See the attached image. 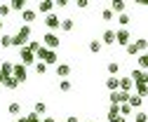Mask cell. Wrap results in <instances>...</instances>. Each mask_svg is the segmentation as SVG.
Listing matches in <instances>:
<instances>
[{
  "label": "cell",
  "instance_id": "obj_4",
  "mask_svg": "<svg viewBox=\"0 0 148 122\" xmlns=\"http://www.w3.org/2000/svg\"><path fill=\"white\" fill-rule=\"evenodd\" d=\"M59 14H54V12H49V14H45V26L49 28V33H54V31H59Z\"/></svg>",
  "mask_w": 148,
  "mask_h": 122
},
{
  "label": "cell",
  "instance_id": "obj_3",
  "mask_svg": "<svg viewBox=\"0 0 148 122\" xmlns=\"http://www.w3.org/2000/svg\"><path fill=\"white\" fill-rule=\"evenodd\" d=\"M115 42L122 45V47L132 42V33H129V28H118L115 31Z\"/></svg>",
  "mask_w": 148,
  "mask_h": 122
},
{
  "label": "cell",
  "instance_id": "obj_42",
  "mask_svg": "<svg viewBox=\"0 0 148 122\" xmlns=\"http://www.w3.org/2000/svg\"><path fill=\"white\" fill-rule=\"evenodd\" d=\"M3 80H5V78H3V75H0V85H3Z\"/></svg>",
  "mask_w": 148,
  "mask_h": 122
},
{
  "label": "cell",
  "instance_id": "obj_26",
  "mask_svg": "<svg viewBox=\"0 0 148 122\" xmlns=\"http://www.w3.org/2000/svg\"><path fill=\"white\" fill-rule=\"evenodd\" d=\"M3 85L7 87V89H16V87H19V82H16L14 78H5V80H3Z\"/></svg>",
  "mask_w": 148,
  "mask_h": 122
},
{
  "label": "cell",
  "instance_id": "obj_40",
  "mask_svg": "<svg viewBox=\"0 0 148 122\" xmlns=\"http://www.w3.org/2000/svg\"><path fill=\"white\" fill-rule=\"evenodd\" d=\"M40 122H54V117H49V115H47V117H45V120H40Z\"/></svg>",
  "mask_w": 148,
  "mask_h": 122
},
{
  "label": "cell",
  "instance_id": "obj_28",
  "mask_svg": "<svg viewBox=\"0 0 148 122\" xmlns=\"http://www.w3.org/2000/svg\"><path fill=\"white\" fill-rule=\"evenodd\" d=\"M125 49H127V54H129V57H134V54H139V49H136V45H134V42H129V45H125Z\"/></svg>",
  "mask_w": 148,
  "mask_h": 122
},
{
  "label": "cell",
  "instance_id": "obj_35",
  "mask_svg": "<svg viewBox=\"0 0 148 122\" xmlns=\"http://www.w3.org/2000/svg\"><path fill=\"white\" fill-rule=\"evenodd\" d=\"M10 14V5H0V16H7Z\"/></svg>",
  "mask_w": 148,
  "mask_h": 122
},
{
  "label": "cell",
  "instance_id": "obj_6",
  "mask_svg": "<svg viewBox=\"0 0 148 122\" xmlns=\"http://www.w3.org/2000/svg\"><path fill=\"white\" fill-rule=\"evenodd\" d=\"M19 59H21V66H31V63L35 61V54L28 52L26 47H21V49H19Z\"/></svg>",
  "mask_w": 148,
  "mask_h": 122
},
{
  "label": "cell",
  "instance_id": "obj_14",
  "mask_svg": "<svg viewBox=\"0 0 148 122\" xmlns=\"http://www.w3.org/2000/svg\"><path fill=\"white\" fill-rule=\"evenodd\" d=\"M12 61H3V66H0V75L3 78H12Z\"/></svg>",
  "mask_w": 148,
  "mask_h": 122
},
{
  "label": "cell",
  "instance_id": "obj_17",
  "mask_svg": "<svg viewBox=\"0 0 148 122\" xmlns=\"http://www.w3.org/2000/svg\"><path fill=\"white\" fill-rule=\"evenodd\" d=\"M106 71L110 73V78H113V75L118 78V73H120V63H118V61H108V66H106Z\"/></svg>",
  "mask_w": 148,
  "mask_h": 122
},
{
  "label": "cell",
  "instance_id": "obj_34",
  "mask_svg": "<svg viewBox=\"0 0 148 122\" xmlns=\"http://www.w3.org/2000/svg\"><path fill=\"white\" fill-rule=\"evenodd\" d=\"M134 45H136V49H139V52H143V49H146V38H139Z\"/></svg>",
  "mask_w": 148,
  "mask_h": 122
},
{
  "label": "cell",
  "instance_id": "obj_9",
  "mask_svg": "<svg viewBox=\"0 0 148 122\" xmlns=\"http://www.w3.org/2000/svg\"><path fill=\"white\" fill-rule=\"evenodd\" d=\"M54 10V0H42V3H38V10L35 12H40V14H49Z\"/></svg>",
  "mask_w": 148,
  "mask_h": 122
},
{
  "label": "cell",
  "instance_id": "obj_36",
  "mask_svg": "<svg viewBox=\"0 0 148 122\" xmlns=\"http://www.w3.org/2000/svg\"><path fill=\"white\" fill-rule=\"evenodd\" d=\"M136 122H146V113H143V110L136 113Z\"/></svg>",
  "mask_w": 148,
  "mask_h": 122
},
{
  "label": "cell",
  "instance_id": "obj_33",
  "mask_svg": "<svg viewBox=\"0 0 148 122\" xmlns=\"http://www.w3.org/2000/svg\"><path fill=\"white\" fill-rule=\"evenodd\" d=\"M59 89H61V92H68V89H71V80H61V82H59Z\"/></svg>",
  "mask_w": 148,
  "mask_h": 122
},
{
  "label": "cell",
  "instance_id": "obj_41",
  "mask_svg": "<svg viewBox=\"0 0 148 122\" xmlns=\"http://www.w3.org/2000/svg\"><path fill=\"white\" fill-rule=\"evenodd\" d=\"M0 31H3V19H0Z\"/></svg>",
  "mask_w": 148,
  "mask_h": 122
},
{
  "label": "cell",
  "instance_id": "obj_24",
  "mask_svg": "<svg viewBox=\"0 0 148 122\" xmlns=\"http://www.w3.org/2000/svg\"><path fill=\"white\" fill-rule=\"evenodd\" d=\"M87 47H89V52H94V54H99V52H101V42H99V40H89Z\"/></svg>",
  "mask_w": 148,
  "mask_h": 122
},
{
  "label": "cell",
  "instance_id": "obj_16",
  "mask_svg": "<svg viewBox=\"0 0 148 122\" xmlns=\"http://www.w3.org/2000/svg\"><path fill=\"white\" fill-rule=\"evenodd\" d=\"M24 10H26V0H12L10 12H24Z\"/></svg>",
  "mask_w": 148,
  "mask_h": 122
},
{
  "label": "cell",
  "instance_id": "obj_25",
  "mask_svg": "<svg viewBox=\"0 0 148 122\" xmlns=\"http://www.w3.org/2000/svg\"><path fill=\"white\" fill-rule=\"evenodd\" d=\"M40 47H42V45H40L38 40H31V42H26V49H28V52H33V54H35V52H38Z\"/></svg>",
  "mask_w": 148,
  "mask_h": 122
},
{
  "label": "cell",
  "instance_id": "obj_13",
  "mask_svg": "<svg viewBox=\"0 0 148 122\" xmlns=\"http://www.w3.org/2000/svg\"><path fill=\"white\" fill-rule=\"evenodd\" d=\"M68 75H71V66H68V63H59V66H57V78L66 80Z\"/></svg>",
  "mask_w": 148,
  "mask_h": 122
},
{
  "label": "cell",
  "instance_id": "obj_37",
  "mask_svg": "<svg viewBox=\"0 0 148 122\" xmlns=\"http://www.w3.org/2000/svg\"><path fill=\"white\" fill-rule=\"evenodd\" d=\"M87 5H89V0H78V7H80V10H85Z\"/></svg>",
  "mask_w": 148,
  "mask_h": 122
},
{
  "label": "cell",
  "instance_id": "obj_8",
  "mask_svg": "<svg viewBox=\"0 0 148 122\" xmlns=\"http://www.w3.org/2000/svg\"><path fill=\"white\" fill-rule=\"evenodd\" d=\"M99 42H101V45H115V28H106Z\"/></svg>",
  "mask_w": 148,
  "mask_h": 122
},
{
  "label": "cell",
  "instance_id": "obj_18",
  "mask_svg": "<svg viewBox=\"0 0 148 122\" xmlns=\"http://www.w3.org/2000/svg\"><path fill=\"white\" fill-rule=\"evenodd\" d=\"M73 26H75V24H73V19H68V16H66V19H61V21H59V28H61L64 33L73 31Z\"/></svg>",
  "mask_w": 148,
  "mask_h": 122
},
{
  "label": "cell",
  "instance_id": "obj_5",
  "mask_svg": "<svg viewBox=\"0 0 148 122\" xmlns=\"http://www.w3.org/2000/svg\"><path fill=\"white\" fill-rule=\"evenodd\" d=\"M42 40H45V45H42L45 49H52V52H54V49L59 47V35H57V33H45Z\"/></svg>",
  "mask_w": 148,
  "mask_h": 122
},
{
  "label": "cell",
  "instance_id": "obj_7",
  "mask_svg": "<svg viewBox=\"0 0 148 122\" xmlns=\"http://www.w3.org/2000/svg\"><path fill=\"white\" fill-rule=\"evenodd\" d=\"M127 99H129V94L127 92H120V89H115V92H110V103H127Z\"/></svg>",
  "mask_w": 148,
  "mask_h": 122
},
{
  "label": "cell",
  "instance_id": "obj_39",
  "mask_svg": "<svg viewBox=\"0 0 148 122\" xmlns=\"http://www.w3.org/2000/svg\"><path fill=\"white\" fill-rule=\"evenodd\" d=\"M66 122H78V117H75V115H68V117H66Z\"/></svg>",
  "mask_w": 148,
  "mask_h": 122
},
{
  "label": "cell",
  "instance_id": "obj_11",
  "mask_svg": "<svg viewBox=\"0 0 148 122\" xmlns=\"http://www.w3.org/2000/svg\"><path fill=\"white\" fill-rule=\"evenodd\" d=\"M127 106L132 108V110H134V108H141V106H143V99H141V96H136V94H129V99H127Z\"/></svg>",
  "mask_w": 148,
  "mask_h": 122
},
{
  "label": "cell",
  "instance_id": "obj_19",
  "mask_svg": "<svg viewBox=\"0 0 148 122\" xmlns=\"http://www.w3.org/2000/svg\"><path fill=\"white\" fill-rule=\"evenodd\" d=\"M33 113H35V115H45V113H47V106H45L42 101H35V106H33Z\"/></svg>",
  "mask_w": 148,
  "mask_h": 122
},
{
  "label": "cell",
  "instance_id": "obj_15",
  "mask_svg": "<svg viewBox=\"0 0 148 122\" xmlns=\"http://www.w3.org/2000/svg\"><path fill=\"white\" fill-rule=\"evenodd\" d=\"M7 113H10V115H16V117H19V115H21V103H19V101H12L10 106H7Z\"/></svg>",
  "mask_w": 148,
  "mask_h": 122
},
{
  "label": "cell",
  "instance_id": "obj_38",
  "mask_svg": "<svg viewBox=\"0 0 148 122\" xmlns=\"http://www.w3.org/2000/svg\"><path fill=\"white\" fill-rule=\"evenodd\" d=\"M108 122H127V117H122V115H118V117H113V120H108Z\"/></svg>",
  "mask_w": 148,
  "mask_h": 122
},
{
  "label": "cell",
  "instance_id": "obj_29",
  "mask_svg": "<svg viewBox=\"0 0 148 122\" xmlns=\"http://www.w3.org/2000/svg\"><path fill=\"white\" fill-rule=\"evenodd\" d=\"M139 66H141L139 71H143V73H146V66H148V57H146V54H139Z\"/></svg>",
  "mask_w": 148,
  "mask_h": 122
},
{
  "label": "cell",
  "instance_id": "obj_2",
  "mask_svg": "<svg viewBox=\"0 0 148 122\" xmlns=\"http://www.w3.org/2000/svg\"><path fill=\"white\" fill-rule=\"evenodd\" d=\"M12 78L16 80V82H26V78H28V71H26V66H21V63H14L12 66Z\"/></svg>",
  "mask_w": 148,
  "mask_h": 122
},
{
  "label": "cell",
  "instance_id": "obj_32",
  "mask_svg": "<svg viewBox=\"0 0 148 122\" xmlns=\"http://www.w3.org/2000/svg\"><path fill=\"white\" fill-rule=\"evenodd\" d=\"M12 45V35H3L0 38V47H10Z\"/></svg>",
  "mask_w": 148,
  "mask_h": 122
},
{
  "label": "cell",
  "instance_id": "obj_22",
  "mask_svg": "<svg viewBox=\"0 0 148 122\" xmlns=\"http://www.w3.org/2000/svg\"><path fill=\"white\" fill-rule=\"evenodd\" d=\"M118 115H120L118 103H110V108H108V115H106V117H108V120H113V117H118Z\"/></svg>",
  "mask_w": 148,
  "mask_h": 122
},
{
  "label": "cell",
  "instance_id": "obj_30",
  "mask_svg": "<svg viewBox=\"0 0 148 122\" xmlns=\"http://www.w3.org/2000/svg\"><path fill=\"white\" fill-rule=\"evenodd\" d=\"M35 71H38V75H45V73H47V66H45L42 61H38V63H35Z\"/></svg>",
  "mask_w": 148,
  "mask_h": 122
},
{
  "label": "cell",
  "instance_id": "obj_12",
  "mask_svg": "<svg viewBox=\"0 0 148 122\" xmlns=\"http://www.w3.org/2000/svg\"><path fill=\"white\" fill-rule=\"evenodd\" d=\"M35 14H38V12L31 10V7H26V10L21 12V19L26 21V26H31V21H35Z\"/></svg>",
  "mask_w": 148,
  "mask_h": 122
},
{
  "label": "cell",
  "instance_id": "obj_31",
  "mask_svg": "<svg viewBox=\"0 0 148 122\" xmlns=\"http://www.w3.org/2000/svg\"><path fill=\"white\" fill-rule=\"evenodd\" d=\"M118 24H120L122 28H127V26H129V16H127V14H120V19H118Z\"/></svg>",
  "mask_w": 148,
  "mask_h": 122
},
{
  "label": "cell",
  "instance_id": "obj_20",
  "mask_svg": "<svg viewBox=\"0 0 148 122\" xmlns=\"http://www.w3.org/2000/svg\"><path fill=\"white\" fill-rule=\"evenodd\" d=\"M136 85V96H146V80H139V82H134Z\"/></svg>",
  "mask_w": 148,
  "mask_h": 122
},
{
  "label": "cell",
  "instance_id": "obj_23",
  "mask_svg": "<svg viewBox=\"0 0 148 122\" xmlns=\"http://www.w3.org/2000/svg\"><path fill=\"white\" fill-rule=\"evenodd\" d=\"M129 80H132V82H139V80H146V73H143V71H132V75H129Z\"/></svg>",
  "mask_w": 148,
  "mask_h": 122
},
{
  "label": "cell",
  "instance_id": "obj_21",
  "mask_svg": "<svg viewBox=\"0 0 148 122\" xmlns=\"http://www.w3.org/2000/svg\"><path fill=\"white\" fill-rule=\"evenodd\" d=\"M106 89H108V92H115V89H118V78H108V80H106Z\"/></svg>",
  "mask_w": 148,
  "mask_h": 122
},
{
  "label": "cell",
  "instance_id": "obj_1",
  "mask_svg": "<svg viewBox=\"0 0 148 122\" xmlns=\"http://www.w3.org/2000/svg\"><path fill=\"white\" fill-rule=\"evenodd\" d=\"M28 35H31V26H26V24H24V26H21V28L12 35V45H14V47H19V49H21V47H26Z\"/></svg>",
  "mask_w": 148,
  "mask_h": 122
},
{
  "label": "cell",
  "instance_id": "obj_27",
  "mask_svg": "<svg viewBox=\"0 0 148 122\" xmlns=\"http://www.w3.org/2000/svg\"><path fill=\"white\" fill-rule=\"evenodd\" d=\"M101 19H103V21H113V19H115V14H113V12H110L108 7H106V10L101 12Z\"/></svg>",
  "mask_w": 148,
  "mask_h": 122
},
{
  "label": "cell",
  "instance_id": "obj_10",
  "mask_svg": "<svg viewBox=\"0 0 148 122\" xmlns=\"http://www.w3.org/2000/svg\"><path fill=\"white\" fill-rule=\"evenodd\" d=\"M110 12H120V14H125V10H127V3H125V0H113V3H110V7H108Z\"/></svg>",
  "mask_w": 148,
  "mask_h": 122
}]
</instances>
